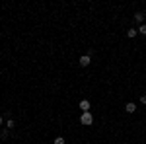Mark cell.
<instances>
[{
	"instance_id": "6da1fadb",
	"label": "cell",
	"mask_w": 146,
	"mask_h": 144,
	"mask_svg": "<svg viewBox=\"0 0 146 144\" xmlns=\"http://www.w3.org/2000/svg\"><path fill=\"white\" fill-rule=\"evenodd\" d=\"M80 123H82V125H92V123H94V117H92L90 111H88V113H82V115H80Z\"/></svg>"
},
{
	"instance_id": "7a4b0ae2",
	"label": "cell",
	"mask_w": 146,
	"mask_h": 144,
	"mask_svg": "<svg viewBox=\"0 0 146 144\" xmlns=\"http://www.w3.org/2000/svg\"><path fill=\"white\" fill-rule=\"evenodd\" d=\"M78 62H80V66H88V64L92 62V56H90V55H82Z\"/></svg>"
},
{
	"instance_id": "3957f363",
	"label": "cell",
	"mask_w": 146,
	"mask_h": 144,
	"mask_svg": "<svg viewBox=\"0 0 146 144\" xmlns=\"http://www.w3.org/2000/svg\"><path fill=\"white\" fill-rule=\"evenodd\" d=\"M80 109H82V113H88V111H90V101L82 100V101H80Z\"/></svg>"
},
{
	"instance_id": "277c9868",
	"label": "cell",
	"mask_w": 146,
	"mask_h": 144,
	"mask_svg": "<svg viewBox=\"0 0 146 144\" xmlns=\"http://www.w3.org/2000/svg\"><path fill=\"white\" fill-rule=\"evenodd\" d=\"M125 111H127V113H135V111H136V103H133V101H129V103L125 105Z\"/></svg>"
},
{
	"instance_id": "5b68a950",
	"label": "cell",
	"mask_w": 146,
	"mask_h": 144,
	"mask_svg": "<svg viewBox=\"0 0 146 144\" xmlns=\"http://www.w3.org/2000/svg\"><path fill=\"white\" fill-rule=\"evenodd\" d=\"M135 20L142 25V23H144V12H136V14H135Z\"/></svg>"
},
{
	"instance_id": "8992f818",
	"label": "cell",
	"mask_w": 146,
	"mask_h": 144,
	"mask_svg": "<svg viewBox=\"0 0 146 144\" xmlns=\"http://www.w3.org/2000/svg\"><path fill=\"white\" fill-rule=\"evenodd\" d=\"M136 35H138V29H135V27H131V29L127 31V37H129V39H135Z\"/></svg>"
},
{
	"instance_id": "52a82bcc",
	"label": "cell",
	"mask_w": 146,
	"mask_h": 144,
	"mask_svg": "<svg viewBox=\"0 0 146 144\" xmlns=\"http://www.w3.org/2000/svg\"><path fill=\"white\" fill-rule=\"evenodd\" d=\"M14 127H16V123L12 121V119H8V121H6V129H14Z\"/></svg>"
},
{
	"instance_id": "ba28073f",
	"label": "cell",
	"mask_w": 146,
	"mask_h": 144,
	"mask_svg": "<svg viewBox=\"0 0 146 144\" xmlns=\"http://www.w3.org/2000/svg\"><path fill=\"white\" fill-rule=\"evenodd\" d=\"M53 144H64V138L62 136H56L55 140H53Z\"/></svg>"
},
{
	"instance_id": "9c48e42d",
	"label": "cell",
	"mask_w": 146,
	"mask_h": 144,
	"mask_svg": "<svg viewBox=\"0 0 146 144\" xmlns=\"http://www.w3.org/2000/svg\"><path fill=\"white\" fill-rule=\"evenodd\" d=\"M138 33L146 35V23H142V25H140V27H138Z\"/></svg>"
},
{
	"instance_id": "30bf717a",
	"label": "cell",
	"mask_w": 146,
	"mask_h": 144,
	"mask_svg": "<svg viewBox=\"0 0 146 144\" xmlns=\"http://www.w3.org/2000/svg\"><path fill=\"white\" fill-rule=\"evenodd\" d=\"M140 103H144V105H146V94H142V96H140Z\"/></svg>"
},
{
	"instance_id": "8fae6325",
	"label": "cell",
	"mask_w": 146,
	"mask_h": 144,
	"mask_svg": "<svg viewBox=\"0 0 146 144\" xmlns=\"http://www.w3.org/2000/svg\"><path fill=\"white\" fill-rule=\"evenodd\" d=\"M2 121H4V119H2V117H0V125H2Z\"/></svg>"
}]
</instances>
